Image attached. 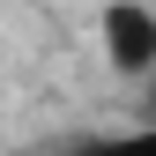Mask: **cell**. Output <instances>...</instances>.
Instances as JSON below:
<instances>
[{
	"label": "cell",
	"mask_w": 156,
	"mask_h": 156,
	"mask_svg": "<svg viewBox=\"0 0 156 156\" xmlns=\"http://www.w3.org/2000/svg\"><path fill=\"white\" fill-rule=\"evenodd\" d=\"M97 45H104L112 74L149 82L156 74V8L149 0H104V8H97Z\"/></svg>",
	"instance_id": "cell-1"
}]
</instances>
